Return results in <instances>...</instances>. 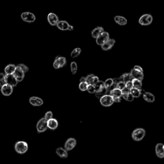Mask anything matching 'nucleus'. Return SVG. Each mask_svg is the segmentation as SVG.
Listing matches in <instances>:
<instances>
[{
    "label": "nucleus",
    "instance_id": "f257e3e1",
    "mask_svg": "<svg viewBox=\"0 0 164 164\" xmlns=\"http://www.w3.org/2000/svg\"><path fill=\"white\" fill-rule=\"evenodd\" d=\"M14 148L17 153L24 154L28 151V145L25 141H18L15 144Z\"/></svg>",
    "mask_w": 164,
    "mask_h": 164
},
{
    "label": "nucleus",
    "instance_id": "f03ea898",
    "mask_svg": "<svg viewBox=\"0 0 164 164\" xmlns=\"http://www.w3.org/2000/svg\"><path fill=\"white\" fill-rule=\"evenodd\" d=\"M153 16L150 14H145L139 18V23L142 26H148L153 22Z\"/></svg>",
    "mask_w": 164,
    "mask_h": 164
},
{
    "label": "nucleus",
    "instance_id": "7ed1b4c3",
    "mask_svg": "<svg viewBox=\"0 0 164 164\" xmlns=\"http://www.w3.org/2000/svg\"><path fill=\"white\" fill-rule=\"evenodd\" d=\"M145 131L142 128H137L132 133V138L135 141H140L144 137Z\"/></svg>",
    "mask_w": 164,
    "mask_h": 164
},
{
    "label": "nucleus",
    "instance_id": "20e7f679",
    "mask_svg": "<svg viewBox=\"0 0 164 164\" xmlns=\"http://www.w3.org/2000/svg\"><path fill=\"white\" fill-rule=\"evenodd\" d=\"M67 63V60L65 57L58 56L55 58V60L53 62V67L54 69H58L63 68Z\"/></svg>",
    "mask_w": 164,
    "mask_h": 164
},
{
    "label": "nucleus",
    "instance_id": "39448f33",
    "mask_svg": "<svg viewBox=\"0 0 164 164\" xmlns=\"http://www.w3.org/2000/svg\"><path fill=\"white\" fill-rule=\"evenodd\" d=\"M100 99V103L103 107H110L114 103V99L110 95H105L102 96Z\"/></svg>",
    "mask_w": 164,
    "mask_h": 164
},
{
    "label": "nucleus",
    "instance_id": "423d86ee",
    "mask_svg": "<svg viewBox=\"0 0 164 164\" xmlns=\"http://www.w3.org/2000/svg\"><path fill=\"white\" fill-rule=\"evenodd\" d=\"M21 19L23 21L27 23H33L36 20V17L34 14L29 12H25L21 14Z\"/></svg>",
    "mask_w": 164,
    "mask_h": 164
},
{
    "label": "nucleus",
    "instance_id": "0eeeda50",
    "mask_svg": "<svg viewBox=\"0 0 164 164\" xmlns=\"http://www.w3.org/2000/svg\"><path fill=\"white\" fill-rule=\"evenodd\" d=\"M110 39V35H109V33L107 32L104 31L103 32H102L101 34H100L98 38H97L96 40V43L98 45H101L102 44H103L105 43V42H107L108 40Z\"/></svg>",
    "mask_w": 164,
    "mask_h": 164
},
{
    "label": "nucleus",
    "instance_id": "6e6552de",
    "mask_svg": "<svg viewBox=\"0 0 164 164\" xmlns=\"http://www.w3.org/2000/svg\"><path fill=\"white\" fill-rule=\"evenodd\" d=\"M36 128H37V130L39 133H42L46 131L47 129L48 128L47 120L45 119L44 118L41 119L38 121L37 126H36Z\"/></svg>",
    "mask_w": 164,
    "mask_h": 164
},
{
    "label": "nucleus",
    "instance_id": "1a4fd4ad",
    "mask_svg": "<svg viewBox=\"0 0 164 164\" xmlns=\"http://www.w3.org/2000/svg\"><path fill=\"white\" fill-rule=\"evenodd\" d=\"M13 74L15 76V78H16L17 81L20 82L21 81H23L24 78H25V72L23 71L22 69H21L19 66L17 65L16 70H15Z\"/></svg>",
    "mask_w": 164,
    "mask_h": 164
},
{
    "label": "nucleus",
    "instance_id": "9d476101",
    "mask_svg": "<svg viewBox=\"0 0 164 164\" xmlns=\"http://www.w3.org/2000/svg\"><path fill=\"white\" fill-rule=\"evenodd\" d=\"M5 80L7 84L10 85L12 87H16L18 81L16 80V78H15L14 74H6L5 77Z\"/></svg>",
    "mask_w": 164,
    "mask_h": 164
},
{
    "label": "nucleus",
    "instance_id": "9b49d317",
    "mask_svg": "<svg viewBox=\"0 0 164 164\" xmlns=\"http://www.w3.org/2000/svg\"><path fill=\"white\" fill-rule=\"evenodd\" d=\"M1 91L3 95L5 96H9L12 94V93L13 92V87L8 84H5L3 86L1 87Z\"/></svg>",
    "mask_w": 164,
    "mask_h": 164
},
{
    "label": "nucleus",
    "instance_id": "f8f14e48",
    "mask_svg": "<svg viewBox=\"0 0 164 164\" xmlns=\"http://www.w3.org/2000/svg\"><path fill=\"white\" fill-rule=\"evenodd\" d=\"M76 139L73 138H70L68 139V141L65 142L64 145L65 150L68 151H71L76 146Z\"/></svg>",
    "mask_w": 164,
    "mask_h": 164
},
{
    "label": "nucleus",
    "instance_id": "ddd939ff",
    "mask_svg": "<svg viewBox=\"0 0 164 164\" xmlns=\"http://www.w3.org/2000/svg\"><path fill=\"white\" fill-rule=\"evenodd\" d=\"M48 21L50 25L56 26L57 23L59 21V19L55 14L50 13L48 15Z\"/></svg>",
    "mask_w": 164,
    "mask_h": 164
},
{
    "label": "nucleus",
    "instance_id": "4468645a",
    "mask_svg": "<svg viewBox=\"0 0 164 164\" xmlns=\"http://www.w3.org/2000/svg\"><path fill=\"white\" fill-rule=\"evenodd\" d=\"M29 102L34 107H40V106L43 105L44 101L41 98L39 97H31L29 99Z\"/></svg>",
    "mask_w": 164,
    "mask_h": 164
},
{
    "label": "nucleus",
    "instance_id": "2eb2a0df",
    "mask_svg": "<svg viewBox=\"0 0 164 164\" xmlns=\"http://www.w3.org/2000/svg\"><path fill=\"white\" fill-rule=\"evenodd\" d=\"M115 44V41L114 40V39H110L107 42H105L104 44H102L101 45V47L103 50L108 51V50H110V49H112Z\"/></svg>",
    "mask_w": 164,
    "mask_h": 164
},
{
    "label": "nucleus",
    "instance_id": "dca6fc26",
    "mask_svg": "<svg viewBox=\"0 0 164 164\" xmlns=\"http://www.w3.org/2000/svg\"><path fill=\"white\" fill-rule=\"evenodd\" d=\"M130 74H131L132 76L133 79H137V80H142L144 78L143 72L137 71V70L135 69L134 68L132 69L131 72H130Z\"/></svg>",
    "mask_w": 164,
    "mask_h": 164
},
{
    "label": "nucleus",
    "instance_id": "f3484780",
    "mask_svg": "<svg viewBox=\"0 0 164 164\" xmlns=\"http://www.w3.org/2000/svg\"><path fill=\"white\" fill-rule=\"evenodd\" d=\"M155 151L157 156H158L160 158H164V150H163V144H158L156 145Z\"/></svg>",
    "mask_w": 164,
    "mask_h": 164
},
{
    "label": "nucleus",
    "instance_id": "a211bd4d",
    "mask_svg": "<svg viewBox=\"0 0 164 164\" xmlns=\"http://www.w3.org/2000/svg\"><path fill=\"white\" fill-rule=\"evenodd\" d=\"M69 25V24L65 21H59L56 26L59 30H62V31H65V30H68Z\"/></svg>",
    "mask_w": 164,
    "mask_h": 164
},
{
    "label": "nucleus",
    "instance_id": "6ab92c4d",
    "mask_svg": "<svg viewBox=\"0 0 164 164\" xmlns=\"http://www.w3.org/2000/svg\"><path fill=\"white\" fill-rule=\"evenodd\" d=\"M47 124H48V127H49L51 130H55L57 128L58 126H59V123L57 119H50L47 121Z\"/></svg>",
    "mask_w": 164,
    "mask_h": 164
},
{
    "label": "nucleus",
    "instance_id": "aec40b11",
    "mask_svg": "<svg viewBox=\"0 0 164 164\" xmlns=\"http://www.w3.org/2000/svg\"><path fill=\"white\" fill-rule=\"evenodd\" d=\"M114 21L117 25H119L120 26H124L127 25V21L126 18L120 16H117L114 17Z\"/></svg>",
    "mask_w": 164,
    "mask_h": 164
},
{
    "label": "nucleus",
    "instance_id": "412c9836",
    "mask_svg": "<svg viewBox=\"0 0 164 164\" xmlns=\"http://www.w3.org/2000/svg\"><path fill=\"white\" fill-rule=\"evenodd\" d=\"M104 31H105L104 28H103V27L98 26V27H96V28H95L94 29L92 30V33H91V35H92V38L96 39L97 38H98V36L100 34H101L102 32H104Z\"/></svg>",
    "mask_w": 164,
    "mask_h": 164
},
{
    "label": "nucleus",
    "instance_id": "4be33fe9",
    "mask_svg": "<svg viewBox=\"0 0 164 164\" xmlns=\"http://www.w3.org/2000/svg\"><path fill=\"white\" fill-rule=\"evenodd\" d=\"M112 98H121L122 97V91L121 90L117 89V88H115V89H112L110 92V94Z\"/></svg>",
    "mask_w": 164,
    "mask_h": 164
},
{
    "label": "nucleus",
    "instance_id": "5701e85b",
    "mask_svg": "<svg viewBox=\"0 0 164 164\" xmlns=\"http://www.w3.org/2000/svg\"><path fill=\"white\" fill-rule=\"evenodd\" d=\"M56 153L57 154V155L60 156V158H67L68 156V151H66L65 149H63L62 147H59L57 149Z\"/></svg>",
    "mask_w": 164,
    "mask_h": 164
},
{
    "label": "nucleus",
    "instance_id": "b1692460",
    "mask_svg": "<svg viewBox=\"0 0 164 164\" xmlns=\"http://www.w3.org/2000/svg\"><path fill=\"white\" fill-rule=\"evenodd\" d=\"M16 66L14 64H9L5 68V72L6 74H13L16 70Z\"/></svg>",
    "mask_w": 164,
    "mask_h": 164
},
{
    "label": "nucleus",
    "instance_id": "393cba45",
    "mask_svg": "<svg viewBox=\"0 0 164 164\" xmlns=\"http://www.w3.org/2000/svg\"><path fill=\"white\" fill-rule=\"evenodd\" d=\"M95 93H96V96L97 98L100 99L102 96L107 94L108 89H107V88H106L105 87H103L99 90L97 91V92H96Z\"/></svg>",
    "mask_w": 164,
    "mask_h": 164
},
{
    "label": "nucleus",
    "instance_id": "a878e982",
    "mask_svg": "<svg viewBox=\"0 0 164 164\" xmlns=\"http://www.w3.org/2000/svg\"><path fill=\"white\" fill-rule=\"evenodd\" d=\"M144 99L145 101L150 103L154 102V100H155V98H154V96L150 92H145L143 95Z\"/></svg>",
    "mask_w": 164,
    "mask_h": 164
},
{
    "label": "nucleus",
    "instance_id": "bb28decb",
    "mask_svg": "<svg viewBox=\"0 0 164 164\" xmlns=\"http://www.w3.org/2000/svg\"><path fill=\"white\" fill-rule=\"evenodd\" d=\"M130 93L132 94L134 98H139V97H140L141 95V89L133 87L132 89L130 90Z\"/></svg>",
    "mask_w": 164,
    "mask_h": 164
},
{
    "label": "nucleus",
    "instance_id": "cd10ccee",
    "mask_svg": "<svg viewBox=\"0 0 164 164\" xmlns=\"http://www.w3.org/2000/svg\"><path fill=\"white\" fill-rule=\"evenodd\" d=\"M132 83H133V86L134 88H136V89H141L142 83V80H137V79H133L132 80Z\"/></svg>",
    "mask_w": 164,
    "mask_h": 164
},
{
    "label": "nucleus",
    "instance_id": "c85d7f7f",
    "mask_svg": "<svg viewBox=\"0 0 164 164\" xmlns=\"http://www.w3.org/2000/svg\"><path fill=\"white\" fill-rule=\"evenodd\" d=\"M81 53V49L80 48H76L72 50L71 53V57L72 58H76L78 57Z\"/></svg>",
    "mask_w": 164,
    "mask_h": 164
},
{
    "label": "nucleus",
    "instance_id": "c756f323",
    "mask_svg": "<svg viewBox=\"0 0 164 164\" xmlns=\"http://www.w3.org/2000/svg\"><path fill=\"white\" fill-rule=\"evenodd\" d=\"M122 78H123V81L125 83L127 81H132V80L133 79L130 73H124V74H123L122 75Z\"/></svg>",
    "mask_w": 164,
    "mask_h": 164
},
{
    "label": "nucleus",
    "instance_id": "7c9ffc66",
    "mask_svg": "<svg viewBox=\"0 0 164 164\" xmlns=\"http://www.w3.org/2000/svg\"><path fill=\"white\" fill-rule=\"evenodd\" d=\"M114 84V79H112V78H108L104 82V85L106 88H107V89L109 87H112Z\"/></svg>",
    "mask_w": 164,
    "mask_h": 164
},
{
    "label": "nucleus",
    "instance_id": "2f4dec72",
    "mask_svg": "<svg viewBox=\"0 0 164 164\" xmlns=\"http://www.w3.org/2000/svg\"><path fill=\"white\" fill-rule=\"evenodd\" d=\"M78 70V65L77 63L75 62H72L71 63V71L72 72V73L73 74H75L76 73Z\"/></svg>",
    "mask_w": 164,
    "mask_h": 164
},
{
    "label": "nucleus",
    "instance_id": "473e14b6",
    "mask_svg": "<svg viewBox=\"0 0 164 164\" xmlns=\"http://www.w3.org/2000/svg\"><path fill=\"white\" fill-rule=\"evenodd\" d=\"M122 96L123 97V98L126 100V101H132L133 99H134V97L132 94L131 93H128V94H123Z\"/></svg>",
    "mask_w": 164,
    "mask_h": 164
},
{
    "label": "nucleus",
    "instance_id": "72a5a7b5",
    "mask_svg": "<svg viewBox=\"0 0 164 164\" xmlns=\"http://www.w3.org/2000/svg\"><path fill=\"white\" fill-rule=\"evenodd\" d=\"M88 84L87 82H80V85H79V88L81 91H85L87 89V87H88Z\"/></svg>",
    "mask_w": 164,
    "mask_h": 164
},
{
    "label": "nucleus",
    "instance_id": "f704fd0d",
    "mask_svg": "<svg viewBox=\"0 0 164 164\" xmlns=\"http://www.w3.org/2000/svg\"><path fill=\"white\" fill-rule=\"evenodd\" d=\"M87 90L90 94H93L96 92V89H95V86L94 85L92 84H89L88 85L87 87Z\"/></svg>",
    "mask_w": 164,
    "mask_h": 164
},
{
    "label": "nucleus",
    "instance_id": "c9c22d12",
    "mask_svg": "<svg viewBox=\"0 0 164 164\" xmlns=\"http://www.w3.org/2000/svg\"><path fill=\"white\" fill-rule=\"evenodd\" d=\"M116 87L117 89L122 90L126 87V83H124L123 81H121L119 82H118V83L116 84Z\"/></svg>",
    "mask_w": 164,
    "mask_h": 164
},
{
    "label": "nucleus",
    "instance_id": "e433bc0d",
    "mask_svg": "<svg viewBox=\"0 0 164 164\" xmlns=\"http://www.w3.org/2000/svg\"><path fill=\"white\" fill-rule=\"evenodd\" d=\"M94 86H95V89H96V92H97V91H98V90L101 89L102 87H105L104 82L102 81H99L98 83H97L96 85H94Z\"/></svg>",
    "mask_w": 164,
    "mask_h": 164
},
{
    "label": "nucleus",
    "instance_id": "4c0bfd02",
    "mask_svg": "<svg viewBox=\"0 0 164 164\" xmlns=\"http://www.w3.org/2000/svg\"><path fill=\"white\" fill-rule=\"evenodd\" d=\"M94 77V75L93 74H89L86 77V82L88 84H92V81H93V78Z\"/></svg>",
    "mask_w": 164,
    "mask_h": 164
},
{
    "label": "nucleus",
    "instance_id": "58836bf2",
    "mask_svg": "<svg viewBox=\"0 0 164 164\" xmlns=\"http://www.w3.org/2000/svg\"><path fill=\"white\" fill-rule=\"evenodd\" d=\"M44 118L45 119H46L47 121L50 119H52V118H53V113L50 111L47 112L45 114Z\"/></svg>",
    "mask_w": 164,
    "mask_h": 164
},
{
    "label": "nucleus",
    "instance_id": "ea45409f",
    "mask_svg": "<svg viewBox=\"0 0 164 164\" xmlns=\"http://www.w3.org/2000/svg\"><path fill=\"white\" fill-rule=\"evenodd\" d=\"M18 66H19L20 68H21V69H22L23 71L24 72H26L28 71L29 69H28V67H27L26 65L23 64V63H21V64H19V65H18Z\"/></svg>",
    "mask_w": 164,
    "mask_h": 164
},
{
    "label": "nucleus",
    "instance_id": "a19ab883",
    "mask_svg": "<svg viewBox=\"0 0 164 164\" xmlns=\"http://www.w3.org/2000/svg\"><path fill=\"white\" fill-rule=\"evenodd\" d=\"M126 87L127 88V89L129 90H131L132 88L133 87V83L132 81H127L126 83Z\"/></svg>",
    "mask_w": 164,
    "mask_h": 164
},
{
    "label": "nucleus",
    "instance_id": "79ce46f5",
    "mask_svg": "<svg viewBox=\"0 0 164 164\" xmlns=\"http://www.w3.org/2000/svg\"><path fill=\"white\" fill-rule=\"evenodd\" d=\"M99 81V78L98 76H94V78H93V81H92V85H96L98 83Z\"/></svg>",
    "mask_w": 164,
    "mask_h": 164
},
{
    "label": "nucleus",
    "instance_id": "37998d69",
    "mask_svg": "<svg viewBox=\"0 0 164 164\" xmlns=\"http://www.w3.org/2000/svg\"><path fill=\"white\" fill-rule=\"evenodd\" d=\"M122 94H128V93H130V90L129 89H127L126 87L124 88V89H123L122 90Z\"/></svg>",
    "mask_w": 164,
    "mask_h": 164
},
{
    "label": "nucleus",
    "instance_id": "c03bdc74",
    "mask_svg": "<svg viewBox=\"0 0 164 164\" xmlns=\"http://www.w3.org/2000/svg\"><path fill=\"white\" fill-rule=\"evenodd\" d=\"M133 68H134L136 70H137V71H141V72H143V69H142V68H141V67L139 66V65H135Z\"/></svg>",
    "mask_w": 164,
    "mask_h": 164
},
{
    "label": "nucleus",
    "instance_id": "a18cd8bd",
    "mask_svg": "<svg viewBox=\"0 0 164 164\" xmlns=\"http://www.w3.org/2000/svg\"><path fill=\"white\" fill-rule=\"evenodd\" d=\"M5 84H6L5 78H4V79H2V80H0V87H1L2 86H3Z\"/></svg>",
    "mask_w": 164,
    "mask_h": 164
},
{
    "label": "nucleus",
    "instance_id": "49530a36",
    "mask_svg": "<svg viewBox=\"0 0 164 164\" xmlns=\"http://www.w3.org/2000/svg\"><path fill=\"white\" fill-rule=\"evenodd\" d=\"M114 101L115 103H119L121 102V98H113Z\"/></svg>",
    "mask_w": 164,
    "mask_h": 164
},
{
    "label": "nucleus",
    "instance_id": "de8ad7c7",
    "mask_svg": "<svg viewBox=\"0 0 164 164\" xmlns=\"http://www.w3.org/2000/svg\"><path fill=\"white\" fill-rule=\"evenodd\" d=\"M86 81V77H81L80 79V82H85Z\"/></svg>",
    "mask_w": 164,
    "mask_h": 164
},
{
    "label": "nucleus",
    "instance_id": "09e8293b",
    "mask_svg": "<svg viewBox=\"0 0 164 164\" xmlns=\"http://www.w3.org/2000/svg\"><path fill=\"white\" fill-rule=\"evenodd\" d=\"M73 29H74L73 26H72V25H69L68 30H69V31H72V30H73Z\"/></svg>",
    "mask_w": 164,
    "mask_h": 164
},
{
    "label": "nucleus",
    "instance_id": "8fccbe9b",
    "mask_svg": "<svg viewBox=\"0 0 164 164\" xmlns=\"http://www.w3.org/2000/svg\"><path fill=\"white\" fill-rule=\"evenodd\" d=\"M163 150H164V144H163Z\"/></svg>",
    "mask_w": 164,
    "mask_h": 164
}]
</instances>
